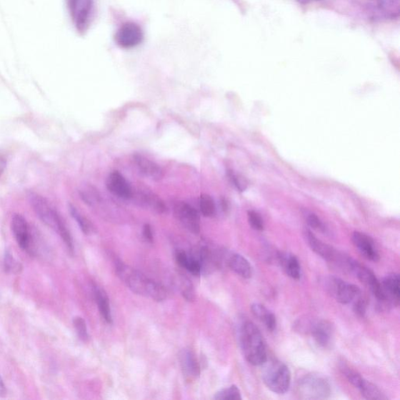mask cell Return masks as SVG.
Instances as JSON below:
<instances>
[{"label": "cell", "instance_id": "44dd1931", "mask_svg": "<svg viewBox=\"0 0 400 400\" xmlns=\"http://www.w3.org/2000/svg\"><path fill=\"white\" fill-rule=\"evenodd\" d=\"M94 296L96 304L98 305L100 314L108 324L112 323V315L110 306L109 298H108L106 291L101 287L94 286Z\"/></svg>", "mask_w": 400, "mask_h": 400}, {"label": "cell", "instance_id": "d6a6232c", "mask_svg": "<svg viewBox=\"0 0 400 400\" xmlns=\"http://www.w3.org/2000/svg\"><path fill=\"white\" fill-rule=\"evenodd\" d=\"M304 218L306 223L311 229L321 232L326 231V227H325L324 224L319 216L314 213L306 211L304 214Z\"/></svg>", "mask_w": 400, "mask_h": 400}, {"label": "cell", "instance_id": "2e32d148", "mask_svg": "<svg viewBox=\"0 0 400 400\" xmlns=\"http://www.w3.org/2000/svg\"><path fill=\"white\" fill-rule=\"evenodd\" d=\"M107 189L111 194L122 199L132 196V190L129 182L119 171H114L106 181Z\"/></svg>", "mask_w": 400, "mask_h": 400}, {"label": "cell", "instance_id": "ac0fdd59", "mask_svg": "<svg viewBox=\"0 0 400 400\" xmlns=\"http://www.w3.org/2000/svg\"><path fill=\"white\" fill-rule=\"evenodd\" d=\"M227 264L233 271L241 278L249 279L252 277V266L244 256L238 254H230L227 257Z\"/></svg>", "mask_w": 400, "mask_h": 400}, {"label": "cell", "instance_id": "5bb4252c", "mask_svg": "<svg viewBox=\"0 0 400 400\" xmlns=\"http://www.w3.org/2000/svg\"><path fill=\"white\" fill-rule=\"evenodd\" d=\"M352 240L358 251L365 259L373 262H378L379 261L380 255L378 249L370 236L364 234V233L355 231L353 234Z\"/></svg>", "mask_w": 400, "mask_h": 400}, {"label": "cell", "instance_id": "4316f807", "mask_svg": "<svg viewBox=\"0 0 400 400\" xmlns=\"http://www.w3.org/2000/svg\"><path fill=\"white\" fill-rule=\"evenodd\" d=\"M339 369L341 374H343L349 381V382L351 383V384L355 388L358 389V387L360 386L364 378L359 373H358L353 369L349 368V366L346 364H341L339 366Z\"/></svg>", "mask_w": 400, "mask_h": 400}, {"label": "cell", "instance_id": "ba28073f", "mask_svg": "<svg viewBox=\"0 0 400 400\" xmlns=\"http://www.w3.org/2000/svg\"><path fill=\"white\" fill-rule=\"evenodd\" d=\"M11 229L20 248L31 255L35 254L34 240L32 238L29 224L21 214H14L11 220Z\"/></svg>", "mask_w": 400, "mask_h": 400}, {"label": "cell", "instance_id": "83f0119b", "mask_svg": "<svg viewBox=\"0 0 400 400\" xmlns=\"http://www.w3.org/2000/svg\"><path fill=\"white\" fill-rule=\"evenodd\" d=\"M145 204L151 207L152 209L158 214L165 213L166 206L163 200L154 194H145L143 196Z\"/></svg>", "mask_w": 400, "mask_h": 400}, {"label": "cell", "instance_id": "7a4b0ae2", "mask_svg": "<svg viewBox=\"0 0 400 400\" xmlns=\"http://www.w3.org/2000/svg\"><path fill=\"white\" fill-rule=\"evenodd\" d=\"M29 200L33 211L47 226L54 230L64 240L69 251L73 254L74 244L71 233L66 226L61 216L48 200L36 193H30Z\"/></svg>", "mask_w": 400, "mask_h": 400}, {"label": "cell", "instance_id": "cb8c5ba5", "mask_svg": "<svg viewBox=\"0 0 400 400\" xmlns=\"http://www.w3.org/2000/svg\"><path fill=\"white\" fill-rule=\"evenodd\" d=\"M177 281L183 297H184L187 301L194 302L196 299V293L193 283L186 277L183 276V275H180Z\"/></svg>", "mask_w": 400, "mask_h": 400}, {"label": "cell", "instance_id": "8fae6325", "mask_svg": "<svg viewBox=\"0 0 400 400\" xmlns=\"http://www.w3.org/2000/svg\"><path fill=\"white\" fill-rule=\"evenodd\" d=\"M144 39L143 30L138 24L131 22L124 24L115 35L116 44L123 49L134 48L143 43Z\"/></svg>", "mask_w": 400, "mask_h": 400}, {"label": "cell", "instance_id": "4fadbf2b", "mask_svg": "<svg viewBox=\"0 0 400 400\" xmlns=\"http://www.w3.org/2000/svg\"><path fill=\"white\" fill-rule=\"evenodd\" d=\"M383 301L381 305L386 307L398 306L400 301L399 275L389 274L381 283Z\"/></svg>", "mask_w": 400, "mask_h": 400}, {"label": "cell", "instance_id": "ab89813d", "mask_svg": "<svg viewBox=\"0 0 400 400\" xmlns=\"http://www.w3.org/2000/svg\"><path fill=\"white\" fill-rule=\"evenodd\" d=\"M6 388L5 386L4 382L0 376V397H4L6 396Z\"/></svg>", "mask_w": 400, "mask_h": 400}, {"label": "cell", "instance_id": "f35d334b", "mask_svg": "<svg viewBox=\"0 0 400 400\" xmlns=\"http://www.w3.org/2000/svg\"><path fill=\"white\" fill-rule=\"evenodd\" d=\"M144 236L148 241H149V243H153L154 241L153 231L151 227H150V225L148 224L144 225Z\"/></svg>", "mask_w": 400, "mask_h": 400}, {"label": "cell", "instance_id": "603a6c76", "mask_svg": "<svg viewBox=\"0 0 400 400\" xmlns=\"http://www.w3.org/2000/svg\"><path fill=\"white\" fill-rule=\"evenodd\" d=\"M358 389L360 390L361 395L369 400H387L388 397L376 386L371 381L363 379Z\"/></svg>", "mask_w": 400, "mask_h": 400}, {"label": "cell", "instance_id": "60d3db41", "mask_svg": "<svg viewBox=\"0 0 400 400\" xmlns=\"http://www.w3.org/2000/svg\"><path fill=\"white\" fill-rule=\"evenodd\" d=\"M5 166V162L1 156H0V174L3 173Z\"/></svg>", "mask_w": 400, "mask_h": 400}, {"label": "cell", "instance_id": "30bf717a", "mask_svg": "<svg viewBox=\"0 0 400 400\" xmlns=\"http://www.w3.org/2000/svg\"><path fill=\"white\" fill-rule=\"evenodd\" d=\"M69 7L75 27L85 31L94 13V0H68Z\"/></svg>", "mask_w": 400, "mask_h": 400}, {"label": "cell", "instance_id": "3957f363", "mask_svg": "<svg viewBox=\"0 0 400 400\" xmlns=\"http://www.w3.org/2000/svg\"><path fill=\"white\" fill-rule=\"evenodd\" d=\"M240 345L246 360L254 366H262L268 360L261 332L250 321L243 324L240 331Z\"/></svg>", "mask_w": 400, "mask_h": 400}, {"label": "cell", "instance_id": "52a82bcc", "mask_svg": "<svg viewBox=\"0 0 400 400\" xmlns=\"http://www.w3.org/2000/svg\"><path fill=\"white\" fill-rule=\"evenodd\" d=\"M346 269L354 274L356 277L359 279L363 284L369 288L372 294L378 299V301L381 304L382 303L383 294L381 284L371 270L354 260L351 257H349Z\"/></svg>", "mask_w": 400, "mask_h": 400}, {"label": "cell", "instance_id": "ffe728a7", "mask_svg": "<svg viewBox=\"0 0 400 400\" xmlns=\"http://www.w3.org/2000/svg\"><path fill=\"white\" fill-rule=\"evenodd\" d=\"M135 161L140 171L146 177L154 181H159L163 179L164 171L161 166L155 162L140 155L135 156Z\"/></svg>", "mask_w": 400, "mask_h": 400}, {"label": "cell", "instance_id": "7402d4cb", "mask_svg": "<svg viewBox=\"0 0 400 400\" xmlns=\"http://www.w3.org/2000/svg\"><path fill=\"white\" fill-rule=\"evenodd\" d=\"M251 311L256 319L261 321L266 329L270 331H274L277 327V320L274 314L266 309V308L260 304H254L251 306Z\"/></svg>", "mask_w": 400, "mask_h": 400}, {"label": "cell", "instance_id": "d6986e66", "mask_svg": "<svg viewBox=\"0 0 400 400\" xmlns=\"http://www.w3.org/2000/svg\"><path fill=\"white\" fill-rule=\"evenodd\" d=\"M277 258L288 276L295 280H299L301 278V266H300L298 258L295 255L279 253Z\"/></svg>", "mask_w": 400, "mask_h": 400}, {"label": "cell", "instance_id": "8d00e7d4", "mask_svg": "<svg viewBox=\"0 0 400 400\" xmlns=\"http://www.w3.org/2000/svg\"><path fill=\"white\" fill-rule=\"evenodd\" d=\"M229 177L232 181L233 184H234L239 191H243L246 189V183L243 178L239 176V175L233 172H229Z\"/></svg>", "mask_w": 400, "mask_h": 400}, {"label": "cell", "instance_id": "74e56055", "mask_svg": "<svg viewBox=\"0 0 400 400\" xmlns=\"http://www.w3.org/2000/svg\"><path fill=\"white\" fill-rule=\"evenodd\" d=\"M189 260V257L184 251H179L176 254L177 263L181 266V268L186 269L187 263Z\"/></svg>", "mask_w": 400, "mask_h": 400}, {"label": "cell", "instance_id": "836d02e7", "mask_svg": "<svg viewBox=\"0 0 400 400\" xmlns=\"http://www.w3.org/2000/svg\"><path fill=\"white\" fill-rule=\"evenodd\" d=\"M248 221L251 226L256 231H263L264 229V221L261 216L254 211L248 212Z\"/></svg>", "mask_w": 400, "mask_h": 400}, {"label": "cell", "instance_id": "f546056e", "mask_svg": "<svg viewBox=\"0 0 400 400\" xmlns=\"http://www.w3.org/2000/svg\"><path fill=\"white\" fill-rule=\"evenodd\" d=\"M200 211L205 216H211L215 214L216 208L214 199L207 194H202L199 201Z\"/></svg>", "mask_w": 400, "mask_h": 400}, {"label": "cell", "instance_id": "e0dca14e", "mask_svg": "<svg viewBox=\"0 0 400 400\" xmlns=\"http://www.w3.org/2000/svg\"><path fill=\"white\" fill-rule=\"evenodd\" d=\"M180 364L187 377L195 379L200 375V364L196 354L190 349H183L180 353Z\"/></svg>", "mask_w": 400, "mask_h": 400}, {"label": "cell", "instance_id": "277c9868", "mask_svg": "<svg viewBox=\"0 0 400 400\" xmlns=\"http://www.w3.org/2000/svg\"><path fill=\"white\" fill-rule=\"evenodd\" d=\"M262 366V379L266 388L274 394H286L291 385V372L287 365L279 361L266 360Z\"/></svg>", "mask_w": 400, "mask_h": 400}, {"label": "cell", "instance_id": "9a60e30c", "mask_svg": "<svg viewBox=\"0 0 400 400\" xmlns=\"http://www.w3.org/2000/svg\"><path fill=\"white\" fill-rule=\"evenodd\" d=\"M333 327L328 321H319L311 324L310 332L316 344L323 348H328L333 339Z\"/></svg>", "mask_w": 400, "mask_h": 400}, {"label": "cell", "instance_id": "e575fe53", "mask_svg": "<svg viewBox=\"0 0 400 400\" xmlns=\"http://www.w3.org/2000/svg\"><path fill=\"white\" fill-rule=\"evenodd\" d=\"M353 304H354L353 309L354 313L358 316H361V318H363V316H364L366 314V307H368V302H366V298L364 297L363 295L361 294L359 296H358L355 300H354Z\"/></svg>", "mask_w": 400, "mask_h": 400}, {"label": "cell", "instance_id": "6da1fadb", "mask_svg": "<svg viewBox=\"0 0 400 400\" xmlns=\"http://www.w3.org/2000/svg\"><path fill=\"white\" fill-rule=\"evenodd\" d=\"M115 270L118 277L133 293L156 302H162L166 299V291L160 283L147 278L130 266L116 261Z\"/></svg>", "mask_w": 400, "mask_h": 400}, {"label": "cell", "instance_id": "d590c367", "mask_svg": "<svg viewBox=\"0 0 400 400\" xmlns=\"http://www.w3.org/2000/svg\"><path fill=\"white\" fill-rule=\"evenodd\" d=\"M186 269L191 274L195 275V276H199V275L202 273L201 266H200L199 263L191 256L189 257Z\"/></svg>", "mask_w": 400, "mask_h": 400}, {"label": "cell", "instance_id": "9c48e42d", "mask_svg": "<svg viewBox=\"0 0 400 400\" xmlns=\"http://www.w3.org/2000/svg\"><path fill=\"white\" fill-rule=\"evenodd\" d=\"M304 238L312 251L320 256L324 260L344 266L347 256L339 254L332 246L323 243L310 230L304 231Z\"/></svg>", "mask_w": 400, "mask_h": 400}, {"label": "cell", "instance_id": "7c38bea8", "mask_svg": "<svg viewBox=\"0 0 400 400\" xmlns=\"http://www.w3.org/2000/svg\"><path fill=\"white\" fill-rule=\"evenodd\" d=\"M174 214L183 226L190 232L198 234L200 231V218L195 208L186 203L179 202L174 206Z\"/></svg>", "mask_w": 400, "mask_h": 400}, {"label": "cell", "instance_id": "484cf974", "mask_svg": "<svg viewBox=\"0 0 400 400\" xmlns=\"http://www.w3.org/2000/svg\"><path fill=\"white\" fill-rule=\"evenodd\" d=\"M70 212L73 218L79 225L81 230L86 235H90L94 231V227L93 224H91L86 216L81 215L76 208L73 206H70Z\"/></svg>", "mask_w": 400, "mask_h": 400}, {"label": "cell", "instance_id": "1f68e13d", "mask_svg": "<svg viewBox=\"0 0 400 400\" xmlns=\"http://www.w3.org/2000/svg\"><path fill=\"white\" fill-rule=\"evenodd\" d=\"M73 324L79 339L81 341H84V343H86V341L89 339V336L88 334V330L85 320L81 318V316H76V318L74 319Z\"/></svg>", "mask_w": 400, "mask_h": 400}, {"label": "cell", "instance_id": "8992f818", "mask_svg": "<svg viewBox=\"0 0 400 400\" xmlns=\"http://www.w3.org/2000/svg\"><path fill=\"white\" fill-rule=\"evenodd\" d=\"M323 286L331 296L343 304L353 303L354 300L362 294L359 287L335 276L324 278Z\"/></svg>", "mask_w": 400, "mask_h": 400}, {"label": "cell", "instance_id": "4dcf8cb0", "mask_svg": "<svg viewBox=\"0 0 400 400\" xmlns=\"http://www.w3.org/2000/svg\"><path fill=\"white\" fill-rule=\"evenodd\" d=\"M4 266L5 271L9 274H19L22 271L21 263L16 261L9 252L5 254Z\"/></svg>", "mask_w": 400, "mask_h": 400}, {"label": "cell", "instance_id": "5b68a950", "mask_svg": "<svg viewBox=\"0 0 400 400\" xmlns=\"http://www.w3.org/2000/svg\"><path fill=\"white\" fill-rule=\"evenodd\" d=\"M298 394L304 399H324L331 393L329 380L319 374H308L299 379Z\"/></svg>", "mask_w": 400, "mask_h": 400}, {"label": "cell", "instance_id": "d4e9b609", "mask_svg": "<svg viewBox=\"0 0 400 400\" xmlns=\"http://www.w3.org/2000/svg\"><path fill=\"white\" fill-rule=\"evenodd\" d=\"M79 195L83 201L89 206L96 205L100 200L98 190L91 186H83L79 190Z\"/></svg>", "mask_w": 400, "mask_h": 400}, {"label": "cell", "instance_id": "b9f144b4", "mask_svg": "<svg viewBox=\"0 0 400 400\" xmlns=\"http://www.w3.org/2000/svg\"><path fill=\"white\" fill-rule=\"evenodd\" d=\"M300 1H304V2H314V1H320V0H300Z\"/></svg>", "mask_w": 400, "mask_h": 400}, {"label": "cell", "instance_id": "f1b7e54d", "mask_svg": "<svg viewBox=\"0 0 400 400\" xmlns=\"http://www.w3.org/2000/svg\"><path fill=\"white\" fill-rule=\"evenodd\" d=\"M216 400H241V391L236 386H231L218 391L214 396Z\"/></svg>", "mask_w": 400, "mask_h": 400}]
</instances>
